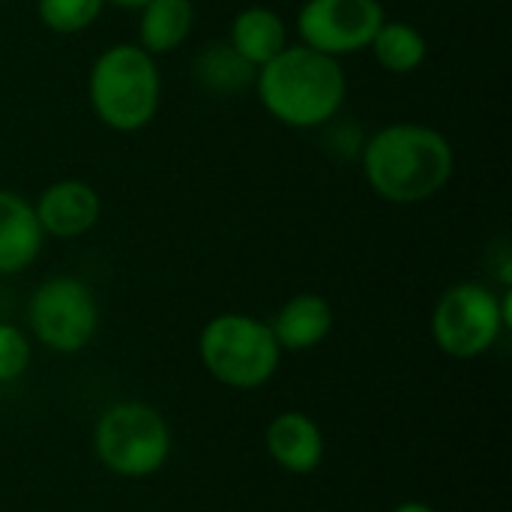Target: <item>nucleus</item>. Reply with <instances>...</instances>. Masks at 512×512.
Segmentation results:
<instances>
[{
	"label": "nucleus",
	"mask_w": 512,
	"mask_h": 512,
	"mask_svg": "<svg viewBox=\"0 0 512 512\" xmlns=\"http://www.w3.org/2000/svg\"><path fill=\"white\" fill-rule=\"evenodd\" d=\"M30 366V342L27 336L12 327L0 324V381H15Z\"/></svg>",
	"instance_id": "nucleus-18"
},
{
	"label": "nucleus",
	"mask_w": 512,
	"mask_h": 512,
	"mask_svg": "<svg viewBox=\"0 0 512 512\" xmlns=\"http://www.w3.org/2000/svg\"><path fill=\"white\" fill-rule=\"evenodd\" d=\"M255 66L246 63L231 45L228 39L222 42H207L195 60H192V78L201 90H207L210 96L219 99H231V96H243L246 90H252L255 84Z\"/></svg>",
	"instance_id": "nucleus-14"
},
{
	"label": "nucleus",
	"mask_w": 512,
	"mask_h": 512,
	"mask_svg": "<svg viewBox=\"0 0 512 512\" xmlns=\"http://www.w3.org/2000/svg\"><path fill=\"white\" fill-rule=\"evenodd\" d=\"M252 90L276 123L309 132L342 114L348 99V75L342 60L303 42H291L273 60L258 66Z\"/></svg>",
	"instance_id": "nucleus-2"
},
{
	"label": "nucleus",
	"mask_w": 512,
	"mask_h": 512,
	"mask_svg": "<svg viewBox=\"0 0 512 512\" xmlns=\"http://www.w3.org/2000/svg\"><path fill=\"white\" fill-rule=\"evenodd\" d=\"M330 327H333V309L321 294L291 297L270 324L282 351H309L327 339Z\"/></svg>",
	"instance_id": "nucleus-13"
},
{
	"label": "nucleus",
	"mask_w": 512,
	"mask_h": 512,
	"mask_svg": "<svg viewBox=\"0 0 512 512\" xmlns=\"http://www.w3.org/2000/svg\"><path fill=\"white\" fill-rule=\"evenodd\" d=\"M369 51L375 57V63L390 72V75H411L417 72L426 57H429V42L423 36L420 27H414L411 21L402 18H387L375 39L369 42Z\"/></svg>",
	"instance_id": "nucleus-16"
},
{
	"label": "nucleus",
	"mask_w": 512,
	"mask_h": 512,
	"mask_svg": "<svg viewBox=\"0 0 512 512\" xmlns=\"http://www.w3.org/2000/svg\"><path fill=\"white\" fill-rule=\"evenodd\" d=\"M45 234L33 213V201L21 192L0 189V276L27 270L42 252Z\"/></svg>",
	"instance_id": "nucleus-10"
},
{
	"label": "nucleus",
	"mask_w": 512,
	"mask_h": 512,
	"mask_svg": "<svg viewBox=\"0 0 512 512\" xmlns=\"http://www.w3.org/2000/svg\"><path fill=\"white\" fill-rule=\"evenodd\" d=\"M87 99L105 129L117 135H135L147 129L162 102V75L156 57L138 42L108 45L96 54L87 72Z\"/></svg>",
	"instance_id": "nucleus-3"
},
{
	"label": "nucleus",
	"mask_w": 512,
	"mask_h": 512,
	"mask_svg": "<svg viewBox=\"0 0 512 512\" xmlns=\"http://www.w3.org/2000/svg\"><path fill=\"white\" fill-rule=\"evenodd\" d=\"M267 450L285 471L312 474L324 456V438L306 414L288 411L267 426Z\"/></svg>",
	"instance_id": "nucleus-12"
},
{
	"label": "nucleus",
	"mask_w": 512,
	"mask_h": 512,
	"mask_svg": "<svg viewBox=\"0 0 512 512\" xmlns=\"http://www.w3.org/2000/svg\"><path fill=\"white\" fill-rule=\"evenodd\" d=\"M360 168L378 198L408 207L447 189L456 171V150L441 129L399 120L366 135Z\"/></svg>",
	"instance_id": "nucleus-1"
},
{
	"label": "nucleus",
	"mask_w": 512,
	"mask_h": 512,
	"mask_svg": "<svg viewBox=\"0 0 512 512\" xmlns=\"http://www.w3.org/2000/svg\"><path fill=\"white\" fill-rule=\"evenodd\" d=\"M27 321L33 336L60 354L81 351L96 327H99V306L93 291L75 276H51L45 279L27 306Z\"/></svg>",
	"instance_id": "nucleus-7"
},
{
	"label": "nucleus",
	"mask_w": 512,
	"mask_h": 512,
	"mask_svg": "<svg viewBox=\"0 0 512 512\" xmlns=\"http://www.w3.org/2000/svg\"><path fill=\"white\" fill-rule=\"evenodd\" d=\"M198 351L216 381L240 390L267 384L276 375L282 357L270 324L240 312H225L207 321L198 339Z\"/></svg>",
	"instance_id": "nucleus-4"
},
{
	"label": "nucleus",
	"mask_w": 512,
	"mask_h": 512,
	"mask_svg": "<svg viewBox=\"0 0 512 512\" xmlns=\"http://www.w3.org/2000/svg\"><path fill=\"white\" fill-rule=\"evenodd\" d=\"M512 324L510 288L498 297L483 282H459L441 294L432 312L435 345L459 360L486 354Z\"/></svg>",
	"instance_id": "nucleus-5"
},
{
	"label": "nucleus",
	"mask_w": 512,
	"mask_h": 512,
	"mask_svg": "<svg viewBox=\"0 0 512 512\" xmlns=\"http://www.w3.org/2000/svg\"><path fill=\"white\" fill-rule=\"evenodd\" d=\"M195 27V3L192 0H150L138 9V45L153 54L177 51Z\"/></svg>",
	"instance_id": "nucleus-15"
},
{
	"label": "nucleus",
	"mask_w": 512,
	"mask_h": 512,
	"mask_svg": "<svg viewBox=\"0 0 512 512\" xmlns=\"http://www.w3.org/2000/svg\"><path fill=\"white\" fill-rule=\"evenodd\" d=\"M393 512H435L429 504H417V501H411V504H402V507H396Z\"/></svg>",
	"instance_id": "nucleus-20"
},
{
	"label": "nucleus",
	"mask_w": 512,
	"mask_h": 512,
	"mask_svg": "<svg viewBox=\"0 0 512 512\" xmlns=\"http://www.w3.org/2000/svg\"><path fill=\"white\" fill-rule=\"evenodd\" d=\"M150 0H105V6H117V9H132L138 12L141 6H147Z\"/></svg>",
	"instance_id": "nucleus-19"
},
{
	"label": "nucleus",
	"mask_w": 512,
	"mask_h": 512,
	"mask_svg": "<svg viewBox=\"0 0 512 512\" xmlns=\"http://www.w3.org/2000/svg\"><path fill=\"white\" fill-rule=\"evenodd\" d=\"M384 21L387 9L381 0H306L297 12V39L342 60L369 51Z\"/></svg>",
	"instance_id": "nucleus-8"
},
{
	"label": "nucleus",
	"mask_w": 512,
	"mask_h": 512,
	"mask_svg": "<svg viewBox=\"0 0 512 512\" xmlns=\"http://www.w3.org/2000/svg\"><path fill=\"white\" fill-rule=\"evenodd\" d=\"M93 447L108 471L120 477H147L165 465L171 432L147 405H114L99 417Z\"/></svg>",
	"instance_id": "nucleus-6"
},
{
	"label": "nucleus",
	"mask_w": 512,
	"mask_h": 512,
	"mask_svg": "<svg viewBox=\"0 0 512 512\" xmlns=\"http://www.w3.org/2000/svg\"><path fill=\"white\" fill-rule=\"evenodd\" d=\"M105 9V0H36L39 24L57 36L90 30Z\"/></svg>",
	"instance_id": "nucleus-17"
},
{
	"label": "nucleus",
	"mask_w": 512,
	"mask_h": 512,
	"mask_svg": "<svg viewBox=\"0 0 512 512\" xmlns=\"http://www.w3.org/2000/svg\"><path fill=\"white\" fill-rule=\"evenodd\" d=\"M0 3H9V0H0Z\"/></svg>",
	"instance_id": "nucleus-21"
},
{
	"label": "nucleus",
	"mask_w": 512,
	"mask_h": 512,
	"mask_svg": "<svg viewBox=\"0 0 512 512\" xmlns=\"http://www.w3.org/2000/svg\"><path fill=\"white\" fill-rule=\"evenodd\" d=\"M33 213L45 237L75 240L93 231L102 216V198L96 186L78 177H63L48 183L33 201Z\"/></svg>",
	"instance_id": "nucleus-9"
},
{
	"label": "nucleus",
	"mask_w": 512,
	"mask_h": 512,
	"mask_svg": "<svg viewBox=\"0 0 512 512\" xmlns=\"http://www.w3.org/2000/svg\"><path fill=\"white\" fill-rule=\"evenodd\" d=\"M228 45L255 69L273 60L282 48L291 45L285 18L270 6H246L231 18Z\"/></svg>",
	"instance_id": "nucleus-11"
}]
</instances>
